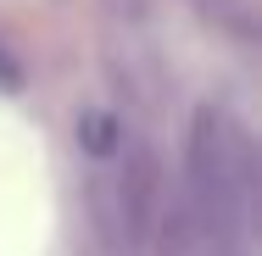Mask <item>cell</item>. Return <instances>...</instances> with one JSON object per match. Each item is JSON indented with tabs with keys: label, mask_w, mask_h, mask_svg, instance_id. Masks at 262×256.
<instances>
[{
	"label": "cell",
	"mask_w": 262,
	"mask_h": 256,
	"mask_svg": "<svg viewBox=\"0 0 262 256\" xmlns=\"http://www.w3.org/2000/svg\"><path fill=\"white\" fill-rule=\"evenodd\" d=\"M117 201H123V223L134 234H145L157 223V206H162V167L145 145H128V173L117 184Z\"/></svg>",
	"instance_id": "7a4b0ae2"
},
{
	"label": "cell",
	"mask_w": 262,
	"mask_h": 256,
	"mask_svg": "<svg viewBox=\"0 0 262 256\" xmlns=\"http://www.w3.org/2000/svg\"><path fill=\"white\" fill-rule=\"evenodd\" d=\"M17 84H23V73H17V67L6 61V51H0V89H17Z\"/></svg>",
	"instance_id": "277c9868"
},
{
	"label": "cell",
	"mask_w": 262,
	"mask_h": 256,
	"mask_svg": "<svg viewBox=\"0 0 262 256\" xmlns=\"http://www.w3.org/2000/svg\"><path fill=\"white\" fill-rule=\"evenodd\" d=\"M184 206L195 212L201 234L240 228L246 206H251V145L212 106L195 117V134H190V195H184Z\"/></svg>",
	"instance_id": "6da1fadb"
},
{
	"label": "cell",
	"mask_w": 262,
	"mask_h": 256,
	"mask_svg": "<svg viewBox=\"0 0 262 256\" xmlns=\"http://www.w3.org/2000/svg\"><path fill=\"white\" fill-rule=\"evenodd\" d=\"M78 151H90V156H112V151H123V123H117L106 106L78 111Z\"/></svg>",
	"instance_id": "3957f363"
}]
</instances>
